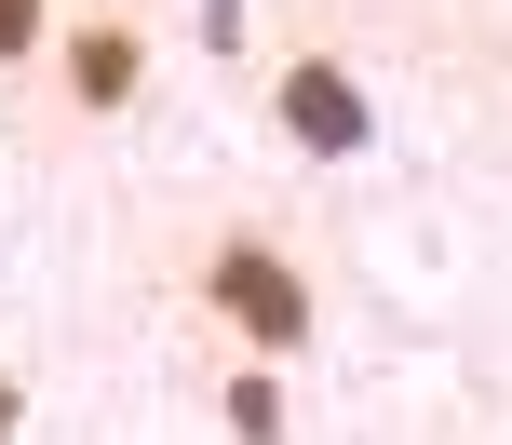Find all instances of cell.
<instances>
[{
	"label": "cell",
	"instance_id": "obj_1",
	"mask_svg": "<svg viewBox=\"0 0 512 445\" xmlns=\"http://www.w3.org/2000/svg\"><path fill=\"white\" fill-rule=\"evenodd\" d=\"M189 297H203V324H230L243 365H297V351L324 338V297H310V270L283 257L270 230H216L203 257H189Z\"/></svg>",
	"mask_w": 512,
	"mask_h": 445
},
{
	"label": "cell",
	"instance_id": "obj_2",
	"mask_svg": "<svg viewBox=\"0 0 512 445\" xmlns=\"http://www.w3.org/2000/svg\"><path fill=\"white\" fill-rule=\"evenodd\" d=\"M41 68H54V95H68L81 122H122V108L149 95L162 41H149V14H135V0H68V14H54V41H41Z\"/></svg>",
	"mask_w": 512,
	"mask_h": 445
},
{
	"label": "cell",
	"instance_id": "obj_3",
	"mask_svg": "<svg viewBox=\"0 0 512 445\" xmlns=\"http://www.w3.org/2000/svg\"><path fill=\"white\" fill-rule=\"evenodd\" d=\"M270 122L297 135L310 162H351L364 135H378V108H364V81L337 68V54H283V68H270Z\"/></svg>",
	"mask_w": 512,
	"mask_h": 445
},
{
	"label": "cell",
	"instance_id": "obj_4",
	"mask_svg": "<svg viewBox=\"0 0 512 445\" xmlns=\"http://www.w3.org/2000/svg\"><path fill=\"white\" fill-rule=\"evenodd\" d=\"M230 432H243V445H283V378H270V365L230 378Z\"/></svg>",
	"mask_w": 512,
	"mask_h": 445
},
{
	"label": "cell",
	"instance_id": "obj_5",
	"mask_svg": "<svg viewBox=\"0 0 512 445\" xmlns=\"http://www.w3.org/2000/svg\"><path fill=\"white\" fill-rule=\"evenodd\" d=\"M54 14H68V0H0V81H14V68H41Z\"/></svg>",
	"mask_w": 512,
	"mask_h": 445
},
{
	"label": "cell",
	"instance_id": "obj_6",
	"mask_svg": "<svg viewBox=\"0 0 512 445\" xmlns=\"http://www.w3.org/2000/svg\"><path fill=\"white\" fill-rule=\"evenodd\" d=\"M14 432H27V378L0 365V445H14Z\"/></svg>",
	"mask_w": 512,
	"mask_h": 445
}]
</instances>
